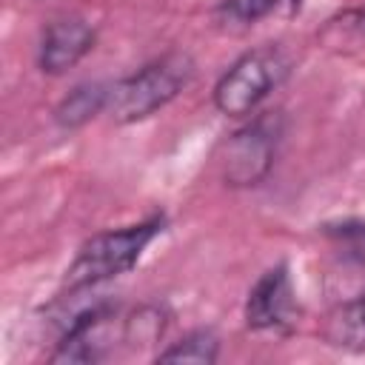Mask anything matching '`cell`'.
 Returning <instances> with one entry per match:
<instances>
[{
	"mask_svg": "<svg viewBox=\"0 0 365 365\" xmlns=\"http://www.w3.org/2000/svg\"><path fill=\"white\" fill-rule=\"evenodd\" d=\"M165 220L163 214H154L137 225L120 228V231H106L91 237L74 257V262L66 271V288L68 291H83L94 288L100 282H108L125 271H131L148 242L163 231Z\"/></svg>",
	"mask_w": 365,
	"mask_h": 365,
	"instance_id": "6da1fadb",
	"label": "cell"
},
{
	"mask_svg": "<svg viewBox=\"0 0 365 365\" xmlns=\"http://www.w3.org/2000/svg\"><path fill=\"white\" fill-rule=\"evenodd\" d=\"M194 77L188 54H165L140 71L123 77L108 91V114L114 123H140L165 108Z\"/></svg>",
	"mask_w": 365,
	"mask_h": 365,
	"instance_id": "7a4b0ae2",
	"label": "cell"
},
{
	"mask_svg": "<svg viewBox=\"0 0 365 365\" xmlns=\"http://www.w3.org/2000/svg\"><path fill=\"white\" fill-rule=\"evenodd\" d=\"M291 71V57L282 46L265 43L245 51L214 86V106L225 117L251 114Z\"/></svg>",
	"mask_w": 365,
	"mask_h": 365,
	"instance_id": "3957f363",
	"label": "cell"
},
{
	"mask_svg": "<svg viewBox=\"0 0 365 365\" xmlns=\"http://www.w3.org/2000/svg\"><path fill=\"white\" fill-rule=\"evenodd\" d=\"M279 143V117H257L234 131L220 154V174L231 188H248L268 177Z\"/></svg>",
	"mask_w": 365,
	"mask_h": 365,
	"instance_id": "277c9868",
	"label": "cell"
},
{
	"mask_svg": "<svg viewBox=\"0 0 365 365\" xmlns=\"http://www.w3.org/2000/svg\"><path fill=\"white\" fill-rule=\"evenodd\" d=\"M297 317V297L288 268L279 262L268 268L245 299V325L251 331H288Z\"/></svg>",
	"mask_w": 365,
	"mask_h": 365,
	"instance_id": "5b68a950",
	"label": "cell"
},
{
	"mask_svg": "<svg viewBox=\"0 0 365 365\" xmlns=\"http://www.w3.org/2000/svg\"><path fill=\"white\" fill-rule=\"evenodd\" d=\"M94 29L80 17H60L46 26L37 46V66L43 74H63L94 48Z\"/></svg>",
	"mask_w": 365,
	"mask_h": 365,
	"instance_id": "8992f818",
	"label": "cell"
},
{
	"mask_svg": "<svg viewBox=\"0 0 365 365\" xmlns=\"http://www.w3.org/2000/svg\"><path fill=\"white\" fill-rule=\"evenodd\" d=\"M322 336L334 348L362 351L365 348V294L339 305L336 311H331Z\"/></svg>",
	"mask_w": 365,
	"mask_h": 365,
	"instance_id": "52a82bcc",
	"label": "cell"
},
{
	"mask_svg": "<svg viewBox=\"0 0 365 365\" xmlns=\"http://www.w3.org/2000/svg\"><path fill=\"white\" fill-rule=\"evenodd\" d=\"M108 91L111 88H106L103 83H83V86H77L54 108V120L63 128H80V125H86L91 117H97L103 108H108Z\"/></svg>",
	"mask_w": 365,
	"mask_h": 365,
	"instance_id": "ba28073f",
	"label": "cell"
},
{
	"mask_svg": "<svg viewBox=\"0 0 365 365\" xmlns=\"http://www.w3.org/2000/svg\"><path fill=\"white\" fill-rule=\"evenodd\" d=\"M319 43L328 51L351 54L365 48V9H345L325 20L319 29Z\"/></svg>",
	"mask_w": 365,
	"mask_h": 365,
	"instance_id": "9c48e42d",
	"label": "cell"
},
{
	"mask_svg": "<svg viewBox=\"0 0 365 365\" xmlns=\"http://www.w3.org/2000/svg\"><path fill=\"white\" fill-rule=\"evenodd\" d=\"M279 3L285 0H220L214 17L222 29H248L257 20L268 17ZM299 0H291V6L297 9Z\"/></svg>",
	"mask_w": 365,
	"mask_h": 365,
	"instance_id": "30bf717a",
	"label": "cell"
},
{
	"mask_svg": "<svg viewBox=\"0 0 365 365\" xmlns=\"http://www.w3.org/2000/svg\"><path fill=\"white\" fill-rule=\"evenodd\" d=\"M220 354V339L211 331H191L180 342H174L168 351L157 354L160 362H202L211 365Z\"/></svg>",
	"mask_w": 365,
	"mask_h": 365,
	"instance_id": "8fae6325",
	"label": "cell"
},
{
	"mask_svg": "<svg viewBox=\"0 0 365 365\" xmlns=\"http://www.w3.org/2000/svg\"><path fill=\"white\" fill-rule=\"evenodd\" d=\"M165 331V314L157 308V305H145L140 311L131 314V319H125V328H123V339L131 342V345H148V342H157Z\"/></svg>",
	"mask_w": 365,
	"mask_h": 365,
	"instance_id": "7c38bea8",
	"label": "cell"
},
{
	"mask_svg": "<svg viewBox=\"0 0 365 365\" xmlns=\"http://www.w3.org/2000/svg\"><path fill=\"white\" fill-rule=\"evenodd\" d=\"M356 251H365V225H362L359 234H356Z\"/></svg>",
	"mask_w": 365,
	"mask_h": 365,
	"instance_id": "4fadbf2b",
	"label": "cell"
}]
</instances>
